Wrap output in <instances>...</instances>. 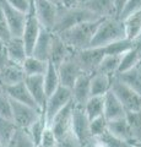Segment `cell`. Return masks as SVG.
<instances>
[{"label":"cell","mask_w":141,"mask_h":147,"mask_svg":"<svg viewBox=\"0 0 141 147\" xmlns=\"http://www.w3.org/2000/svg\"><path fill=\"white\" fill-rule=\"evenodd\" d=\"M57 145H58V137L54 134L53 129L49 125H47L44 127L42 135H40V139H39V142L37 146H39V147H57Z\"/></svg>","instance_id":"obj_38"},{"label":"cell","mask_w":141,"mask_h":147,"mask_svg":"<svg viewBox=\"0 0 141 147\" xmlns=\"http://www.w3.org/2000/svg\"><path fill=\"white\" fill-rule=\"evenodd\" d=\"M71 100H72L71 88H67V87L61 85L51 96H48L43 108V114L45 120H47V124L51 123L52 119L57 115L59 110H61Z\"/></svg>","instance_id":"obj_6"},{"label":"cell","mask_w":141,"mask_h":147,"mask_svg":"<svg viewBox=\"0 0 141 147\" xmlns=\"http://www.w3.org/2000/svg\"><path fill=\"white\" fill-rule=\"evenodd\" d=\"M114 76H117L121 82H124L125 85H128L134 91L138 92L139 94H141V65L140 64H138L136 66H134L128 71L117 74Z\"/></svg>","instance_id":"obj_27"},{"label":"cell","mask_w":141,"mask_h":147,"mask_svg":"<svg viewBox=\"0 0 141 147\" xmlns=\"http://www.w3.org/2000/svg\"><path fill=\"white\" fill-rule=\"evenodd\" d=\"M125 118L129 124L134 145L141 146V110L126 112Z\"/></svg>","instance_id":"obj_32"},{"label":"cell","mask_w":141,"mask_h":147,"mask_svg":"<svg viewBox=\"0 0 141 147\" xmlns=\"http://www.w3.org/2000/svg\"><path fill=\"white\" fill-rule=\"evenodd\" d=\"M71 131L79 140L81 147H87L93 141L90 132V119L86 115L84 107H79L74 103L71 114Z\"/></svg>","instance_id":"obj_5"},{"label":"cell","mask_w":141,"mask_h":147,"mask_svg":"<svg viewBox=\"0 0 141 147\" xmlns=\"http://www.w3.org/2000/svg\"><path fill=\"white\" fill-rule=\"evenodd\" d=\"M43 82H44V90L45 94L51 96L54 91H55L59 86H60V81H59V75L57 66L53 65L52 63L48 61V67L43 75Z\"/></svg>","instance_id":"obj_30"},{"label":"cell","mask_w":141,"mask_h":147,"mask_svg":"<svg viewBox=\"0 0 141 147\" xmlns=\"http://www.w3.org/2000/svg\"><path fill=\"white\" fill-rule=\"evenodd\" d=\"M10 37H11L10 30H9V26H7L5 15H4V12H3V9L0 6V38H3L6 42Z\"/></svg>","instance_id":"obj_43"},{"label":"cell","mask_w":141,"mask_h":147,"mask_svg":"<svg viewBox=\"0 0 141 147\" xmlns=\"http://www.w3.org/2000/svg\"><path fill=\"white\" fill-rule=\"evenodd\" d=\"M103 109H104V96H91L84 105V110L90 120L99 115H103Z\"/></svg>","instance_id":"obj_31"},{"label":"cell","mask_w":141,"mask_h":147,"mask_svg":"<svg viewBox=\"0 0 141 147\" xmlns=\"http://www.w3.org/2000/svg\"><path fill=\"white\" fill-rule=\"evenodd\" d=\"M120 38H125L123 21L117 16L104 17L99 21L90 47L102 48Z\"/></svg>","instance_id":"obj_3"},{"label":"cell","mask_w":141,"mask_h":147,"mask_svg":"<svg viewBox=\"0 0 141 147\" xmlns=\"http://www.w3.org/2000/svg\"><path fill=\"white\" fill-rule=\"evenodd\" d=\"M98 140H101L106 147H131L133 146L130 142L124 141V140L119 139V137L112 135L109 131L104 132V134L99 137Z\"/></svg>","instance_id":"obj_39"},{"label":"cell","mask_w":141,"mask_h":147,"mask_svg":"<svg viewBox=\"0 0 141 147\" xmlns=\"http://www.w3.org/2000/svg\"><path fill=\"white\" fill-rule=\"evenodd\" d=\"M52 1H54V3H57V4H59V0H52Z\"/></svg>","instance_id":"obj_49"},{"label":"cell","mask_w":141,"mask_h":147,"mask_svg":"<svg viewBox=\"0 0 141 147\" xmlns=\"http://www.w3.org/2000/svg\"><path fill=\"white\" fill-rule=\"evenodd\" d=\"M0 6H1L3 12H4V15H5L11 36L21 37L22 30H24V26H25V22H26L27 13L16 10L15 7L9 5L5 0H0Z\"/></svg>","instance_id":"obj_12"},{"label":"cell","mask_w":141,"mask_h":147,"mask_svg":"<svg viewBox=\"0 0 141 147\" xmlns=\"http://www.w3.org/2000/svg\"><path fill=\"white\" fill-rule=\"evenodd\" d=\"M136 40H131L128 38H120L118 40H114V42L109 43L106 47L103 48L104 54H112V55H121L125 52L130 50L133 47H135Z\"/></svg>","instance_id":"obj_34"},{"label":"cell","mask_w":141,"mask_h":147,"mask_svg":"<svg viewBox=\"0 0 141 147\" xmlns=\"http://www.w3.org/2000/svg\"><path fill=\"white\" fill-rule=\"evenodd\" d=\"M15 130L16 125L12 121V119L0 115V142L3 144V146L7 144V141L10 140V137L12 136Z\"/></svg>","instance_id":"obj_35"},{"label":"cell","mask_w":141,"mask_h":147,"mask_svg":"<svg viewBox=\"0 0 141 147\" xmlns=\"http://www.w3.org/2000/svg\"><path fill=\"white\" fill-rule=\"evenodd\" d=\"M93 20H101V18H98L96 15H93L82 4L74 6V7H63L59 5L55 25H54L52 32L59 34L79 24L87 22V21H93Z\"/></svg>","instance_id":"obj_2"},{"label":"cell","mask_w":141,"mask_h":147,"mask_svg":"<svg viewBox=\"0 0 141 147\" xmlns=\"http://www.w3.org/2000/svg\"><path fill=\"white\" fill-rule=\"evenodd\" d=\"M7 52H6V42L0 38V69L7 63Z\"/></svg>","instance_id":"obj_44"},{"label":"cell","mask_w":141,"mask_h":147,"mask_svg":"<svg viewBox=\"0 0 141 147\" xmlns=\"http://www.w3.org/2000/svg\"><path fill=\"white\" fill-rule=\"evenodd\" d=\"M139 10H141V0H128L124 7H123V10L120 11V13L118 15V18L123 20L126 16H129Z\"/></svg>","instance_id":"obj_41"},{"label":"cell","mask_w":141,"mask_h":147,"mask_svg":"<svg viewBox=\"0 0 141 147\" xmlns=\"http://www.w3.org/2000/svg\"><path fill=\"white\" fill-rule=\"evenodd\" d=\"M125 109L120 103V100L117 98V96L109 90L104 94V109H103V115L108 121L114 120L125 117Z\"/></svg>","instance_id":"obj_19"},{"label":"cell","mask_w":141,"mask_h":147,"mask_svg":"<svg viewBox=\"0 0 141 147\" xmlns=\"http://www.w3.org/2000/svg\"><path fill=\"white\" fill-rule=\"evenodd\" d=\"M0 147H4V146H3V144H1V142H0Z\"/></svg>","instance_id":"obj_51"},{"label":"cell","mask_w":141,"mask_h":147,"mask_svg":"<svg viewBox=\"0 0 141 147\" xmlns=\"http://www.w3.org/2000/svg\"><path fill=\"white\" fill-rule=\"evenodd\" d=\"M52 37H53L52 31L42 28L32 50H31V53L28 55H32V57L40 59V60L48 61L49 60V52H51V45H52Z\"/></svg>","instance_id":"obj_17"},{"label":"cell","mask_w":141,"mask_h":147,"mask_svg":"<svg viewBox=\"0 0 141 147\" xmlns=\"http://www.w3.org/2000/svg\"><path fill=\"white\" fill-rule=\"evenodd\" d=\"M25 80V72L20 64L7 61L0 69V85L3 87L12 86Z\"/></svg>","instance_id":"obj_16"},{"label":"cell","mask_w":141,"mask_h":147,"mask_svg":"<svg viewBox=\"0 0 141 147\" xmlns=\"http://www.w3.org/2000/svg\"><path fill=\"white\" fill-rule=\"evenodd\" d=\"M140 59H141L140 45H139V40H136L135 47H133L130 50H128V52H125L124 54L120 55L119 67H118L117 74H121L124 71H128L130 69H133L134 66H136L140 63Z\"/></svg>","instance_id":"obj_26"},{"label":"cell","mask_w":141,"mask_h":147,"mask_svg":"<svg viewBox=\"0 0 141 147\" xmlns=\"http://www.w3.org/2000/svg\"><path fill=\"white\" fill-rule=\"evenodd\" d=\"M131 147H141V146H139V145H133Z\"/></svg>","instance_id":"obj_50"},{"label":"cell","mask_w":141,"mask_h":147,"mask_svg":"<svg viewBox=\"0 0 141 147\" xmlns=\"http://www.w3.org/2000/svg\"><path fill=\"white\" fill-rule=\"evenodd\" d=\"M47 125L48 124H47V120H45V118H44V114H42V115H40L28 129H26V130L28 131V134L31 135V137H32V140L34 141L36 145H38L40 135H42L44 127Z\"/></svg>","instance_id":"obj_37"},{"label":"cell","mask_w":141,"mask_h":147,"mask_svg":"<svg viewBox=\"0 0 141 147\" xmlns=\"http://www.w3.org/2000/svg\"><path fill=\"white\" fill-rule=\"evenodd\" d=\"M42 28L43 27L40 26L39 21L37 20L36 13L33 11V7H32V5H31L30 11L27 12L26 22H25L24 30H22V34H21V38H22V40H24L26 50H27L28 54L31 53V50H32L33 45L36 43V40H37Z\"/></svg>","instance_id":"obj_11"},{"label":"cell","mask_w":141,"mask_h":147,"mask_svg":"<svg viewBox=\"0 0 141 147\" xmlns=\"http://www.w3.org/2000/svg\"><path fill=\"white\" fill-rule=\"evenodd\" d=\"M103 57H104L103 48L90 47L82 50H75V58L77 63H79L81 70L87 74L96 72Z\"/></svg>","instance_id":"obj_9"},{"label":"cell","mask_w":141,"mask_h":147,"mask_svg":"<svg viewBox=\"0 0 141 147\" xmlns=\"http://www.w3.org/2000/svg\"><path fill=\"white\" fill-rule=\"evenodd\" d=\"M71 114H72V100L66 104L61 110H59L58 114L52 119V121L48 124L53 129L54 134L58 139L64 136L66 132L71 130Z\"/></svg>","instance_id":"obj_13"},{"label":"cell","mask_w":141,"mask_h":147,"mask_svg":"<svg viewBox=\"0 0 141 147\" xmlns=\"http://www.w3.org/2000/svg\"><path fill=\"white\" fill-rule=\"evenodd\" d=\"M37 145L34 144L32 137L28 134V131L26 129L16 127V130L13 131L12 136L10 140L7 141V144L4 147H36Z\"/></svg>","instance_id":"obj_29"},{"label":"cell","mask_w":141,"mask_h":147,"mask_svg":"<svg viewBox=\"0 0 141 147\" xmlns=\"http://www.w3.org/2000/svg\"><path fill=\"white\" fill-rule=\"evenodd\" d=\"M139 39H141V33H140V37H139Z\"/></svg>","instance_id":"obj_52"},{"label":"cell","mask_w":141,"mask_h":147,"mask_svg":"<svg viewBox=\"0 0 141 147\" xmlns=\"http://www.w3.org/2000/svg\"><path fill=\"white\" fill-rule=\"evenodd\" d=\"M81 4L98 18L115 16L114 1L113 0H82Z\"/></svg>","instance_id":"obj_21"},{"label":"cell","mask_w":141,"mask_h":147,"mask_svg":"<svg viewBox=\"0 0 141 147\" xmlns=\"http://www.w3.org/2000/svg\"><path fill=\"white\" fill-rule=\"evenodd\" d=\"M92 74L81 72L80 76L76 79L75 84L71 87L72 93V103L79 107H84L86 100L91 97L90 93V80Z\"/></svg>","instance_id":"obj_14"},{"label":"cell","mask_w":141,"mask_h":147,"mask_svg":"<svg viewBox=\"0 0 141 147\" xmlns=\"http://www.w3.org/2000/svg\"><path fill=\"white\" fill-rule=\"evenodd\" d=\"M82 0H59V5L63 7H74L80 5Z\"/></svg>","instance_id":"obj_45"},{"label":"cell","mask_w":141,"mask_h":147,"mask_svg":"<svg viewBox=\"0 0 141 147\" xmlns=\"http://www.w3.org/2000/svg\"><path fill=\"white\" fill-rule=\"evenodd\" d=\"M108 131L111 132L112 135H114L117 137H119V139L128 141L131 145H134L131 131H130L129 124H128V120H126L125 117L108 121Z\"/></svg>","instance_id":"obj_25"},{"label":"cell","mask_w":141,"mask_h":147,"mask_svg":"<svg viewBox=\"0 0 141 147\" xmlns=\"http://www.w3.org/2000/svg\"><path fill=\"white\" fill-rule=\"evenodd\" d=\"M125 38L131 40H138L141 33V10L123 18Z\"/></svg>","instance_id":"obj_24"},{"label":"cell","mask_w":141,"mask_h":147,"mask_svg":"<svg viewBox=\"0 0 141 147\" xmlns=\"http://www.w3.org/2000/svg\"><path fill=\"white\" fill-rule=\"evenodd\" d=\"M72 52L74 50L67 47L60 37L57 33H53L51 52H49V60H48L49 63H52L53 65H55L58 67Z\"/></svg>","instance_id":"obj_18"},{"label":"cell","mask_w":141,"mask_h":147,"mask_svg":"<svg viewBox=\"0 0 141 147\" xmlns=\"http://www.w3.org/2000/svg\"><path fill=\"white\" fill-rule=\"evenodd\" d=\"M139 40V45H140V53H141V39H138Z\"/></svg>","instance_id":"obj_48"},{"label":"cell","mask_w":141,"mask_h":147,"mask_svg":"<svg viewBox=\"0 0 141 147\" xmlns=\"http://www.w3.org/2000/svg\"><path fill=\"white\" fill-rule=\"evenodd\" d=\"M112 76L101 72H94L90 80V93L91 96H104L111 90Z\"/></svg>","instance_id":"obj_23"},{"label":"cell","mask_w":141,"mask_h":147,"mask_svg":"<svg viewBox=\"0 0 141 147\" xmlns=\"http://www.w3.org/2000/svg\"><path fill=\"white\" fill-rule=\"evenodd\" d=\"M119 61H120V55L104 54V57L102 58L101 63H99L96 72L106 74V75H109V76H114L115 74L118 72Z\"/></svg>","instance_id":"obj_33"},{"label":"cell","mask_w":141,"mask_h":147,"mask_svg":"<svg viewBox=\"0 0 141 147\" xmlns=\"http://www.w3.org/2000/svg\"><path fill=\"white\" fill-rule=\"evenodd\" d=\"M10 102H11V119L15 123L16 127L28 129L43 114L40 109L32 107V105H27L12 99H10Z\"/></svg>","instance_id":"obj_7"},{"label":"cell","mask_w":141,"mask_h":147,"mask_svg":"<svg viewBox=\"0 0 141 147\" xmlns=\"http://www.w3.org/2000/svg\"><path fill=\"white\" fill-rule=\"evenodd\" d=\"M111 91L120 100L125 112L141 110V94H139L128 85H125L124 82H121L117 76H112Z\"/></svg>","instance_id":"obj_4"},{"label":"cell","mask_w":141,"mask_h":147,"mask_svg":"<svg viewBox=\"0 0 141 147\" xmlns=\"http://www.w3.org/2000/svg\"><path fill=\"white\" fill-rule=\"evenodd\" d=\"M99 21L101 20L82 22V24H79L69 30L61 32L58 36L72 50H82L86 48H90Z\"/></svg>","instance_id":"obj_1"},{"label":"cell","mask_w":141,"mask_h":147,"mask_svg":"<svg viewBox=\"0 0 141 147\" xmlns=\"http://www.w3.org/2000/svg\"><path fill=\"white\" fill-rule=\"evenodd\" d=\"M107 131H108V120L104 118V115H99L90 120V132L93 139H99Z\"/></svg>","instance_id":"obj_36"},{"label":"cell","mask_w":141,"mask_h":147,"mask_svg":"<svg viewBox=\"0 0 141 147\" xmlns=\"http://www.w3.org/2000/svg\"><path fill=\"white\" fill-rule=\"evenodd\" d=\"M21 66L25 72V76L44 75V72L48 67V61L40 60V59L34 58L32 55H27Z\"/></svg>","instance_id":"obj_28"},{"label":"cell","mask_w":141,"mask_h":147,"mask_svg":"<svg viewBox=\"0 0 141 147\" xmlns=\"http://www.w3.org/2000/svg\"><path fill=\"white\" fill-rule=\"evenodd\" d=\"M57 70L60 85L67 87V88H71L72 85L75 84L76 79L80 76V74L84 72L75 58V50L57 67Z\"/></svg>","instance_id":"obj_10"},{"label":"cell","mask_w":141,"mask_h":147,"mask_svg":"<svg viewBox=\"0 0 141 147\" xmlns=\"http://www.w3.org/2000/svg\"><path fill=\"white\" fill-rule=\"evenodd\" d=\"M6 91V93L9 96V98L12 99V100H16V102H20V103H24L27 105H32V107L38 108V105L36 104V102L33 100V98L31 97L28 90L25 85V82H19V84H15L12 86H7V87H4ZM39 109V108H38Z\"/></svg>","instance_id":"obj_22"},{"label":"cell","mask_w":141,"mask_h":147,"mask_svg":"<svg viewBox=\"0 0 141 147\" xmlns=\"http://www.w3.org/2000/svg\"><path fill=\"white\" fill-rule=\"evenodd\" d=\"M6 52H7V60L15 64H20V65H22L26 57L28 55L22 38L15 36H11L6 40Z\"/></svg>","instance_id":"obj_20"},{"label":"cell","mask_w":141,"mask_h":147,"mask_svg":"<svg viewBox=\"0 0 141 147\" xmlns=\"http://www.w3.org/2000/svg\"><path fill=\"white\" fill-rule=\"evenodd\" d=\"M0 115L11 119V102L5 88L0 85Z\"/></svg>","instance_id":"obj_40"},{"label":"cell","mask_w":141,"mask_h":147,"mask_svg":"<svg viewBox=\"0 0 141 147\" xmlns=\"http://www.w3.org/2000/svg\"><path fill=\"white\" fill-rule=\"evenodd\" d=\"M87 147H106L103 145V142L101 140H98V139H93V141L91 142V144L87 146Z\"/></svg>","instance_id":"obj_47"},{"label":"cell","mask_w":141,"mask_h":147,"mask_svg":"<svg viewBox=\"0 0 141 147\" xmlns=\"http://www.w3.org/2000/svg\"><path fill=\"white\" fill-rule=\"evenodd\" d=\"M5 1L9 4V5L15 7L16 10L25 12V13H27L30 11L31 5H32V0H5Z\"/></svg>","instance_id":"obj_42"},{"label":"cell","mask_w":141,"mask_h":147,"mask_svg":"<svg viewBox=\"0 0 141 147\" xmlns=\"http://www.w3.org/2000/svg\"><path fill=\"white\" fill-rule=\"evenodd\" d=\"M25 85L28 90L31 97L33 98L38 108L43 112L45 100H47V94L44 90V82L43 75H32V76H25Z\"/></svg>","instance_id":"obj_15"},{"label":"cell","mask_w":141,"mask_h":147,"mask_svg":"<svg viewBox=\"0 0 141 147\" xmlns=\"http://www.w3.org/2000/svg\"><path fill=\"white\" fill-rule=\"evenodd\" d=\"M32 7L40 26L45 30L53 31L59 10V4L52 0H32Z\"/></svg>","instance_id":"obj_8"},{"label":"cell","mask_w":141,"mask_h":147,"mask_svg":"<svg viewBox=\"0 0 141 147\" xmlns=\"http://www.w3.org/2000/svg\"><path fill=\"white\" fill-rule=\"evenodd\" d=\"M114 1V9H115V16L118 17V15L120 13V11L123 10V7L126 4L128 0H113Z\"/></svg>","instance_id":"obj_46"},{"label":"cell","mask_w":141,"mask_h":147,"mask_svg":"<svg viewBox=\"0 0 141 147\" xmlns=\"http://www.w3.org/2000/svg\"><path fill=\"white\" fill-rule=\"evenodd\" d=\"M36 147H39V146H36Z\"/></svg>","instance_id":"obj_53"}]
</instances>
